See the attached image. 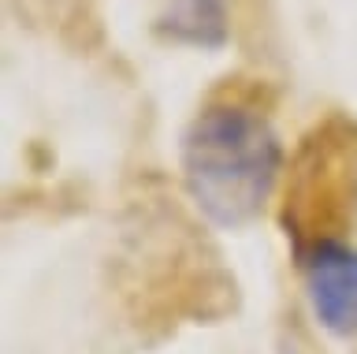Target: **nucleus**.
Here are the masks:
<instances>
[{
  "label": "nucleus",
  "instance_id": "1",
  "mask_svg": "<svg viewBox=\"0 0 357 354\" xmlns=\"http://www.w3.org/2000/svg\"><path fill=\"white\" fill-rule=\"evenodd\" d=\"M178 172L190 205L212 228L238 231L272 202L287 149L264 108L245 97H212L178 138Z\"/></svg>",
  "mask_w": 357,
  "mask_h": 354
},
{
  "label": "nucleus",
  "instance_id": "2",
  "mask_svg": "<svg viewBox=\"0 0 357 354\" xmlns=\"http://www.w3.org/2000/svg\"><path fill=\"white\" fill-rule=\"evenodd\" d=\"M357 209V124L328 116L301 138L287 168L283 228L290 246L301 250L320 239H342L339 231Z\"/></svg>",
  "mask_w": 357,
  "mask_h": 354
},
{
  "label": "nucleus",
  "instance_id": "3",
  "mask_svg": "<svg viewBox=\"0 0 357 354\" xmlns=\"http://www.w3.org/2000/svg\"><path fill=\"white\" fill-rule=\"evenodd\" d=\"M294 261L317 325L335 339H357V246L320 239L294 250Z\"/></svg>",
  "mask_w": 357,
  "mask_h": 354
},
{
  "label": "nucleus",
  "instance_id": "4",
  "mask_svg": "<svg viewBox=\"0 0 357 354\" xmlns=\"http://www.w3.org/2000/svg\"><path fill=\"white\" fill-rule=\"evenodd\" d=\"M153 34L167 45L216 52L231 41L227 0H164L153 19Z\"/></svg>",
  "mask_w": 357,
  "mask_h": 354
}]
</instances>
